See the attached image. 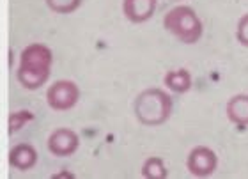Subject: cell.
Returning a JSON list of instances; mask_svg holds the SVG:
<instances>
[{"instance_id": "1", "label": "cell", "mask_w": 248, "mask_h": 179, "mask_svg": "<svg viewBox=\"0 0 248 179\" xmlns=\"http://www.w3.org/2000/svg\"><path fill=\"white\" fill-rule=\"evenodd\" d=\"M53 53L48 46L34 43L23 48L20 55V66L16 71V78L23 89L37 91L48 82L52 75Z\"/></svg>"}, {"instance_id": "2", "label": "cell", "mask_w": 248, "mask_h": 179, "mask_svg": "<svg viewBox=\"0 0 248 179\" xmlns=\"http://www.w3.org/2000/svg\"><path fill=\"white\" fill-rule=\"evenodd\" d=\"M133 110L144 126H160L172 115V99L161 89H147L137 96Z\"/></svg>"}, {"instance_id": "3", "label": "cell", "mask_w": 248, "mask_h": 179, "mask_svg": "<svg viewBox=\"0 0 248 179\" xmlns=\"http://www.w3.org/2000/svg\"><path fill=\"white\" fill-rule=\"evenodd\" d=\"M163 25L170 34L185 45H193L202 36V21L197 13L188 5H177L163 18Z\"/></svg>"}, {"instance_id": "4", "label": "cell", "mask_w": 248, "mask_h": 179, "mask_svg": "<svg viewBox=\"0 0 248 179\" xmlns=\"http://www.w3.org/2000/svg\"><path fill=\"white\" fill-rule=\"evenodd\" d=\"M78 99H80V89L71 80H57L46 91L48 107L55 110V112L71 110L78 103Z\"/></svg>"}, {"instance_id": "5", "label": "cell", "mask_w": 248, "mask_h": 179, "mask_svg": "<svg viewBox=\"0 0 248 179\" xmlns=\"http://www.w3.org/2000/svg\"><path fill=\"white\" fill-rule=\"evenodd\" d=\"M217 153L209 147H204V146L191 149L190 154H188V160H186V167L190 170V174L195 176V178H207V176H211L217 170Z\"/></svg>"}, {"instance_id": "6", "label": "cell", "mask_w": 248, "mask_h": 179, "mask_svg": "<svg viewBox=\"0 0 248 179\" xmlns=\"http://www.w3.org/2000/svg\"><path fill=\"white\" fill-rule=\"evenodd\" d=\"M78 146H80V138L69 128H57L48 137V151L59 158L75 154Z\"/></svg>"}, {"instance_id": "7", "label": "cell", "mask_w": 248, "mask_h": 179, "mask_svg": "<svg viewBox=\"0 0 248 179\" xmlns=\"http://www.w3.org/2000/svg\"><path fill=\"white\" fill-rule=\"evenodd\" d=\"M158 7V0H124L123 13L133 23H144L151 20Z\"/></svg>"}, {"instance_id": "8", "label": "cell", "mask_w": 248, "mask_h": 179, "mask_svg": "<svg viewBox=\"0 0 248 179\" xmlns=\"http://www.w3.org/2000/svg\"><path fill=\"white\" fill-rule=\"evenodd\" d=\"M37 163V151L31 144H18L9 151V165L16 170H31Z\"/></svg>"}, {"instance_id": "9", "label": "cell", "mask_w": 248, "mask_h": 179, "mask_svg": "<svg viewBox=\"0 0 248 179\" xmlns=\"http://www.w3.org/2000/svg\"><path fill=\"white\" fill-rule=\"evenodd\" d=\"M227 117L238 126H248V96L238 94L227 103Z\"/></svg>"}, {"instance_id": "10", "label": "cell", "mask_w": 248, "mask_h": 179, "mask_svg": "<svg viewBox=\"0 0 248 179\" xmlns=\"http://www.w3.org/2000/svg\"><path fill=\"white\" fill-rule=\"evenodd\" d=\"M165 85L170 91L181 94V92L190 91L191 87V77L186 69H174L165 75Z\"/></svg>"}, {"instance_id": "11", "label": "cell", "mask_w": 248, "mask_h": 179, "mask_svg": "<svg viewBox=\"0 0 248 179\" xmlns=\"http://www.w3.org/2000/svg\"><path fill=\"white\" fill-rule=\"evenodd\" d=\"M142 176L147 179H165L169 176L167 172V167L163 163L161 158H156V156H151L144 162L142 165Z\"/></svg>"}, {"instance_id": "12", "label": "cell", "mask_w": 248, "mask_h": 179, "mask_svg": "<svg viewBox=\"0 0 248 179\" xmlns=\"http://www.w3.org/2000/svg\"><path fill=\"white\" fill-rule=\"evenodd\" d=\"M48 9L57 13V15H71L82 4V0H45Z\"/></svg>"}, {"instance_id": "13", "label": "cell", "mask_w": 248, "mask_h": 179, "mask_svg": "<svg viewBox=\"0 0 248 179\" xmlns=\"http://www.w3.org/2000/svg\"><path fill=\"white\" fill-rule=\"evenodd\" d=\"M34 119V114L31 110H20V112H13L9 115V135H15L20 131L29 121Z\"/></svg>"}, {"instance_id": "14", "label": "cell", "mask_w": 248, "mask_h": 179, "mask_svg": "<svg viewBox=\"0 0 248 179\" xmlns=\"http://www.w3.org/2000/svg\"><path fill=\"white\" fill-rule=\"evenodd\" d=\"M238 41L243 46H248V15H245L238 23Z\"/></svg>"}]
</instances>
